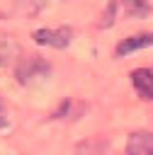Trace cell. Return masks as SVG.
Listing matches in <instances>:
<instances>
[{
	"instance_id": "9c48e42d",
	"label": "cell",
	"mask_w": 153,
	"mask_h": 155,
	"mask_svg": "<svg viewBox=\"0 0 153 155\" xmlns=\"http://www.w3.org/2000/svg\"><path fill=\"white\" fill-rule=\"evenodd\" d=\"M41 7H44L41 0H17V10L22 15H36Z\"/></svg>"
},
{
	"instance_id": "7a4b0ae2",
	"label": "cell",
	"mask_w": 153,
	"mask_h": 155,
	"mask_svg": "<svg viewBox=\"0 0 153 155\" xmlns=\"http://www.w3.org/2000/svg\"><path fill=\"white\" fill-rule=\"evenodd\" d=\"M44 73H49V63L41 56H24L15 68V75H17L19 82H29L32 78L44 75Z\"/></svg>"
},
{
	"instance_id": "5b68a950",
	"label": "cell",
	"mask_w": 153,
	"mask_h": 155,
	"mask_svg": "<svg viewBox=\"0 0 153 155\" xmlns=\"http://www.w3.org/2000/svg\"><path fill=\"white\" fill-rule=\"evenodd\" d=\"M146 46H153V31H148V34H136V36H129V39L119 41V44H117V56H129V53L141 51V48H146Z\"/></svg>"
},
{
	"instance_id": "3957f363",
	"label": "cell",
	"mask_w": 153,
	"mask_h": 155,
	"mask_svg": "<svg viewBox=\"0 0 153 155\" xmlns=\"http://www.w3.org/2000/svg\"><path fill=\"white\" fill-rule=\"evenodd\" d=\"M129 155H153V133L151 131H134L126 140Z\"/></svg>"
},
{
	"instance_id": "8fae6325",
	"label": "cell",
	"mask_w": 153,
	"mask_h": 155,
	"mask_svg": "<svg viewBox=\"0 0 153 155\" xmlns=\"http://www.w3.org/2000/svg\"><path fill=\"white\" fill-rule=\"evenodd\" d=\"M0 111H2V99H0Z\"/></svg>"
},
{
	"instance_id": "ba28073f",
	"label": "cell",
	"mask_w": 153,
	"mask_h": 155,
	"mask_svg": "<svg viewBox=\"0 0 153 155\" xmlns=\"http://www.w3.org/2000/svg\"><path fill=\"white\" fill-rule=\"evenodd\" d=\"M17 53V44H12V39L2 36L0 39V63H10V58Z\"/></svg>"
},
{
	"instance_id": "6da1fadb",
	"label": "cell",
	"mask_w": 153,
	"mask_h": 155,
	"mask_svg": "<svg viewBox=\"0 0 153 155\" xmlns=\"http://www.w3.org/2000/svg\"><path fill=\"white\" fill-rule=\"evenodd\" d=\"M32 39L36 44H46L53 48H66L73 39V29L70 27H58V29H36L32 34Z\"/></svg>"
},
{
	"instance_id": "52a82bcc",
	"label": "cell",
	"mask_w": 153,
	"mask_h": 155,
	"mask_svg": "<svg viewBox=\"0 0 153 155\" xmlns=\"http://www.w3.org/2000/svg\"><path fill=\"white\" fill-rule=\"evenodd\" d=\"M121 5L126 10V15H131V17H143V15L151 12V2L148 0H121Z\"/></svg>"
},
{
	"instance_id": "8992f818",
	"label": "cell",
	"mask_w": 153,
	"mask_h": 155,
	"mask_svg": "<svg viewBox=\"0 0 153 155\" xmlns=\"http://www.w3.org/2000/svg\"><path fill=\"white\" fill-rule=\"evenodd\" d=\"M104 153H107V140L100 138V136L83 138L73 150V155H104Z\"/></svg>"
},
{
	"instance_id": "277c9868",
	"label": "cell",
	"mask_w": 153,
	"mask_h": 155,
	"mask_svg": "<svg viewBox=\"0 0 153 155\" xmlns=\"http://www.w3.org/2000/svg\"><path fill=\"white\" fill-rule=\"evenodd\" d=\"M131 82H134V87H136L141 99H146V102L153 99V70H148V68L134 70L131 73Z\"/></svg>"
},
{
	"instance_id": "30bf717a",
	"label": "cell",
	"mask_w": 153,
	"mask_h": 155,
	"mask_svg": "<svg viewBox=\"0 0 153 155\" xmlns=\"http://www.w3.org/2000/svg\"><path fill=\"white\" fill-rule=\"evenodd\" d=\"M114 12H117V2L112 0V2L107 5L104 15H102V22H100V27H109V24H112V19H114Z\"/></svg>"
}]
</instances>
